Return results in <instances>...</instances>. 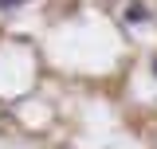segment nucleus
<instances>
[{"label": "nucleus", "instance_id": "f257e3e1", "mask_svg": "<svg viewBox=\"0 0 157 149\" xmlns=\"http://www.w3.org/2000/svg\"><path fill=\"white\" fill-rule=\"evenodd\" d=\"M141 20H149V8H145L141 0H134V4L126 8V24H141Z\"/></svg>", "mask_w": 157, "mask_h": 149}, {"label": "nucleus", "instance_id": "f03ea898", "mask_svg": "<svg viewBox=\"0 0 157 149\" xmlns=\"http://www.w3.org/2000/svg\"><path fill=\"white\" fill-rule=\"evenodd\" d=\"M24 4H32V0H0V12H16V8H24Z\"/></svg>", "mask_w": 157, "mask_h": 149}, {"label": "nucleus", "instance_id": "7ed1b4c3", "mask_svg": "<svg viewBox=\"0 0 157 149\" xmlns=\"http://www.w3.org/2000/svg\"><path fill=\"white\" fill-rule=\"evenodd\" d=\"M153 74H157V59H153Z\"/></svg>", "mask_w": 157, "mask_h": 149}]
</instances>
